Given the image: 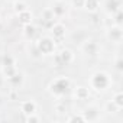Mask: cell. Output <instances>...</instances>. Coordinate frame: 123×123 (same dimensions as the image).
Instances as JSON below:
<instances>
[{
    "mask_svg": "<svg viewBox=\"0 0 123 123\" xmlns=\"http://www.w3.org/2000/svg\"><path fill=\"white\" fill-rule=\"evenodd\" d=\"M111 101L119 107V109H123V93L122 91H116L111 97Z\"/></svg>",
    "mask_w": 123,
    "mask_h": 123,
    "instance_id": "ffe728a7",
    "label": "cell"
},
{
    "mask_svg": "<svg viewBox=\"0 0 123 123\" xmlns=\"http://www.w3.org/2000/svg\"><path fill=\"white\" fill-rule=\"evenodd\" d=\"M71 5L77 9H83V5H84V0H71Z\"/></svg>",
    "mask_w": 123,
    "mask_h": 123,
    "instance_id": "f1b7e54d",
    "label": "cell"
},
{
    "mask_svg": "<svg viewBox=\"0 0 123 123\" xmlns=\"http://www.w3.org/2000/svg\"><path fill=\"white\" fill-rule=\"evenodd\" d=\"M22 32H23V36L26 38V39H29V41H32L33 38H35V35H36V26L33 25V23H28V25H23L22 26Z\"/></svg>",
    "mask_w": 123,
    "mask_h": 123,
    "instance_id": "5bb4252c",
    "label": "cell"
},
{
    "mask_svg": "<svg viewBox=\"0 0 123 123\" xmlns=\"http://www.w3.org/2000/svg\"><path fill=\"white\" fill-rule=\"evenodd\" d=\"M119 110H120V109H119V107L111 101V100H109V101L104 104V111H106V113H109V114H114V113H117Z\"/></svg>",
    "mask_w": 123,
    "mask_h": 123,
    "instance_id": "44dd1931",
    "label": "cell"
},
{
    "mask_svg": "<svg viewBox=\"0 0 123 123\" xmlns=\"http://www.w3.org/2000/svg\"><path fill=\"white\" fill-rule=\"evenodd\" d=\"M25 120H26L28 123H38V122H41V117H39L36 113H32V114H29V116H25Z\"/></svg>",
    "mask_w": 123,
    "mask_h": 123,
    "instance_id": "d4e9b609",
    "label": "cell"
},
{
    "mask_svg": "<svg viewBox=\"0 0 123 123\" xmlns=\"http://www.w3.org/2000/svg\"><path fill=\"white\" fill-rule=\"evenodd\" d=\"M114 67H116V70H117L119 73H122V71H123V59H122L120 56L116 59V64H114Z\"/></svg>",
    "mask_w": 123,
    "mask_h": 123,
    "instance_id": "4316f807",
    "label": "cell"
},
{
    "mask_svg": "<svg viewBox=\"0 0 123 123\" xmlns=\"http://www.w3.org/2000/svg\"><path fill=\"white\" fill-rule=\"evenodd\" d=\"M51 9H52V12H54V15H55L56 19H58V18H62V16L67 13V5L62 2V0H56Z\"/></svg>",
    "mask_w": 123,
    "mask_h": 123,
    "instance_id": "7c38bea8",
    "label": "cell"
},
{
    "mask_svg": "<svg viewBox=\"0 0 123 123\" xmlns=\"http://www.w3.org/2000/svg\"><path fill=\"white\" fill-rule=\"evenodd\" d=\"M2 65H16V59L10 54H5L2 56Z\"/></svg>",
    "mask_w": 123,
    "mask_h": 123,
    "instance_id": "7402d4cb",
    "label": "cell"
},
{
    "mask_svg": "<svg viewBox=\"0 0 123 123\" xmlns=\"http://www.w3.org/2000/svg\"><path fill=\"white\" fill-rule=\"evenodd\" d=\"M111 16L114 18V20H113V23H114V25H122V20H123V19H122V18H123V12H122V7H120V9H119V10H117L114 15H111Z\"/></svg>",
    "mask_w": 123,
    "mask_h": 123,
    "instance_id": "cb8c5ba5",
    "label": "cell"
},
{
    "mask_svg": "<svg viewBox=\"0 0 123 123\" xmlns=\"http://www.w3.org/2000/svg\"><path fill=\"white\" fill-rule=\"evenodd\" d=\"M6 81L9 83V86H10L13 90H19V88L23 86V83H25V75H23V73H20V71L18 70V71H16L12 77H9Z\"/></svg>",
    "mask_w": 123,
    "mask_h": 123,
    "instance_id": "9c48e42d",
    "label": "cell"
},
{
    "mask_svg": "<svg viewBox=\"0 0 123 123\" xmlns=\"http://www.w3.org/2000/svg\"><path fill=\"white\" fill-rule=\"evenodd\" d=\"M54 62H55L54 65H55L56 68H61V67H64V65H62V62H61V59H59V56H58V54H56V52L54 54Z\"/></svg>",
    "mask_w": 123,
    "mask_h": 123,
    "instance_id": "83f0119b",
    "label": "cell"
},
{
    "mask_svg": "<svg viewBox=\"0 0 123 123\" xmlns=\"http://www.w3.org/2000/svg\"><path fill=\"white\" fill-rule=\"evenodd\" d=\"M41 18H42V19H43V22H45L46 25H49V26H51V25L55 22V19H56L51 7H46V9H43V12H42Z\"/></svg>",
    "mask_w": 123,
    "mask_h": 123,
    "instance_id": "2e32d148",
    "label": "cell"
},
{
    "mask_svg": "<svg viewBox=\"0 0 123 123\" xmlns=\"http://www.w3.org/2000/svg\"><path fill=\"white\" fill-rule=\"evenodd\" d=\"M71 88V80L65 75H59L56 78H54L49 84H48V91L51 96L59 98V97H64L68 90Z\"/></svg>",
    "mask_w": 123,
    "mask_h": 123,
    "instance_id": "6da1fadb",
    "label": "cell"
},
{
    "mask_svg": "<svg viewBox=\"0 0 123 123\" xmlns=\"http://www.w3.org/2000/svg\"><path fill=\"white\" fill-rule=\"evenodd\" d=\"M83 116H84L86 122H96L100 117V107L98 106H94V104H90V106H87L84 109Z\"/></svg>",
    "mask_w": 123,
    "mask_h": 123,
    "instance_id": "ba28073f",
    "label": "cell"
},
{
    "mask_svg": "<svg viewBox=\"0 0 123 123\" xmlns=\"http://www.w3.org/2000/svg\"><path fill=\"white\" fill-rule=\"evenodd\" d=\"M16 16H18V20H19V23H20L22 26H23V25H28V23H32V19H33V13H32L29 9L20 12V13L16 15Z\"/></svg>",
    "mask_w": 123,
    "mask_h": 123,
    "instance_id": "4fadbf2b",
    "label": "cell"
},
{
    "mask_svg": "<svg viewBox=\"0 0 123 123\" xmlns=\"http://www.w3.org/2000/svg\"><path fill=\"white\" fill-rule=\"evenodd\" d=\"M2 56H3V55H0V67H2Z\"/></svg>",
    "mask_w": 123,
    "mask_h": 123,
    "instance_id": "4dcf8cb0",
    "label": "cell"
},
{
    "mask_svg": "<svg viewBox=\"0 0 123 123\" xmlns=\"http://www.w3.org/2000/svg\"><path fill=\"white\" fill-rule=\"evenodd\" d=\"M106 36L110 42L113 43H120L122 39H123V29H122V25H110L106 31Z\"/></svg>",
    "mask_w": 123,
    "mask_h": 123,
    "instance_id": "277c9868",
    "label": "cell"
},
{
    "mask_svg": "<svg viewBox=\"0 0 123 123\" xmlns=\"http://www.w3.org/2000/svg\"><path fill=\"white\" fill-rule=\"evenodd\" d=\"M81 51L86 55H88V56L97 55V52H98V43H97V41H94V39H86L81 43Z\"/></svg>",
    "mask_w": 123,
    "mask_h": 123,
    "instance_id": "52a82bcc",
    "label": "cell"
},
{
    "mask_svg": "<svg viewBox=\"0 0 123 123\" xmlns=\"http://www.w3.org/2000/svg\"><path fill=\"white\" fill-rule=\"evenodd\" d=\"M67 122H70V123H84L86 119H84L83 113H80V114H73V116H70V117L67 119Z\"/></svg>",
    "mask_w": 123,
    "mask_h": 123,
    "instance_id": "603a6c76",
    "label": "cell"
},
{
    "mask_svg": "<svg viewBox=\"0 0 123 123\" xmlns=\"http://www.w3.org/2000/svg\"><path fill=\"white\" fill-rule=\"evenodd\" d=\"M18 71V67L16 65H2V75L7 80L9 77H12L15 73Z\"/></svg>",
    "mask_w": 123,
    "mask_h": 123,
    "instance_id": "ac0fdd59",
    "label": "cell"
},
{
    "mask_svg": "<svg viewBox=\"0 0 123 123\" xmlns=\"http://www.w3.org/2000/svg\"><path fill=\"white\" fill-rule=\"evenodd\" d=\"M56 54H58V56H59V59H61V62H62L64 67L65 65H71L74 61H75V54L70 48H62V49H61L59 52H56Z\"/></svg>",
    "mask_w": 123,
    "mask_h": 123,
    "instance_id": "8992f818",
    "label": "cell"
},
{
    "mask_svg": "<svg viewBox=\"0 0 123 123\" xmlns=\"http://www.w3.org/2000/svg\"><path fill=\"white\" fill-rule=\"evenodd\" d=\"M83 9H86L88 13H96L100 9V2L98 0H84Z\"/></svg>",
    "mask_w": 123,
    "mask_h": 123,
    "instance_id": "9a60e30c",
    "label": "cell"
},
{
    "mask_svg": "<svg viewBox=\"0 0 123 123\" xmlns=\"http://www.w3.org/2000/svg\"><path fill=\"white\" fill-rule=\"evenodd\" d=\"M116 2H119V3H122V2H123V0H116Z\"/></svg>",
    "mask_w": 123,
    "mask_h": 123,
    "instance_id": "1f68e13d",
    "label": "cell"
},
{
    "mask_svg": "<svg viewBox=\"0 0 123 123\" xmlns=\"http://www.w3.org/2000/svg\"><path fill=\"white\" fill-rule=\"evenodd\" d=\"M38 51L41 55H54L55 51H56V43H55V39L51 38V36H42L39 38L36 42H35Z\"/></svg>",
    "mask_w": 123,
    "mask_h": 123,
    "instance_id": "3957f363",
    "label": "cell"
},
{
    "mask_svg": "<svg viewBox=\"0 0 123 123\" xmlns=\"http://www.w3.org/2000/svg\"><path fill=\"white\" fill-rule=\"evenodd\" d=\"M49 32H51V35H52V38L55 41H61L67 35V26L62 22H54L49 26Z\"/></svg>",
    "mask_w": 123,
    "mask_h": 123,
    "instance_id": "5b68a950",
    "label": "cell"
},
{
    "mask_svg": "<svg viewBox=\"0 0 123 123\" xmlns=\"http://www.w3.org/2000/svg\"><path fill=\"white\" fill-rule=\"evenodd\" d=\"M111 78L106 71H96L90 77V87L96 91H104L106 88H109Z\"/></svg>",
    "mask_w": 123,
    "mask_h": 123,
    "instance_id": "7a4b0ae2",
    "label": "cell"
},
{
    "mask_svg": "<svg viewBox=\"0 0 123 123\" xmlns=\"http://www.w3.org/2000/svg\"><path fill=\"white\" fill-rule=\"evenodd\" d=\"M26 9H28V5L25 2H22V0H15V2H13V12L16 15H19L20 12H23Z\"/></svg>",
    "mask_w": 123,
    "mask_h": 123,
    "instance_id": "d6986e66",
    "label": "cell"
},
{
    "mask_svg": "<svg viewBox=\"0 0 123 123\" xmlns=\"http://www.w3.org/2000/svg\"><path fill=\"white\" fill-rule=\"evenodd\" d=\"M120 7H122V3L116 2V0H107V2H106V12H107L110 16L114 15Z\"/></svg>",
    "mask_w": 123,
    "mask_h": 123,
    "instance_id": "e0dca14e",
    "label": "cell"
},
{
    "mask_svg": "<svg viewBox=\"0 0 123 123\" xmlns=\"http://www.w3.org/2000/svg\"><path fill=\"white\" fill-rule=\"evenodd\" d=\"M5 83H6V78H5L3 75H0V90L5 87Z\"/></svg>",
    "mask_w": 123,
    "mask_h": 123,
    "instance_id": "f546056e",
    "label": "cell"
},
{
    "mask_svg": "<svg viewBox=\"0 0 123 123\" xmlns=\"http://www.w3.org/2000/svg\"><path fill=\"white\" fill-rule=\"evenodd\" d=\"M19 107H20V111H22V114H25V116H29V114H32V113H36L38 104H36L33 100H23V101H20Z\"/></svg>",
    "mask_w": 123,
    "mask_h": 123,
    "instance_id": "30bf717a",
    "label": "cell"
},
{
    "mask_svg": "<svg viewBox=\"0 0 123 123\" xmlns=\"http://www.w3.org/2000/svg\"><path fill=\"white\" fill-rule=\"evenodd\" d=\"M74 98L78 100V101H86L90 98V88L86 87V86H77L74 88Z\"/></svg>",
    "mask_w": 123,
    "mask_h": 123,
    "instance_id": "8fae6325",
    "label": "cell"
},
{
    "mask_svg": "<svg viewBox=\"0 0 123 123\" xmlns=\"http://www.w3.org/2000/svg\"><path fill=\"white\" fill-rule=\"evenodd\" d=\"M55 111H56L58 114L67 111V106H65V103H56V104H55Z\"/></svg>",
    "mask_w": 123,
    "mask_h": 123,
    "instance_id": "484cf974",
    "label": "cell"
}]
</instances>
